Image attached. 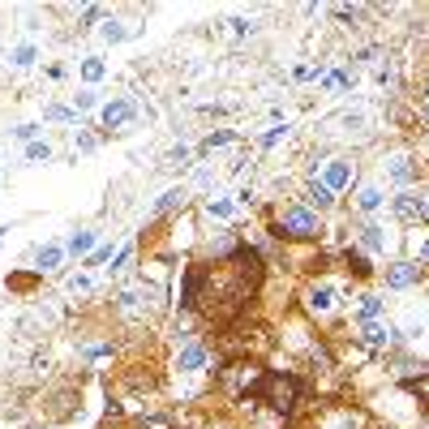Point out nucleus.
Returning a JSON list of instances; mask_svg holds the SVG:
<instances>
[{"label":"nucleus","mask_w":429,"mask_h":429,"mask_svg":"<svg viewBox=\"0 0 429 429\" xmlns=\"http://www.w3.org/2000/svg\"><path fill=\"white\" fill-rule=\"evenodd\" d=\"M309 202H313L317 210H327V206L335 202V193H331L327 185H322V180H313V185H309Z\"/></svg>","instance_id":"obj_10"},{"label":"nucleus","mask_w":429,"mask_h":429,"mask_svg":"<svg viewBox=\"0 0 429 429\" xmlns=\"http://www.w3.org/2000/svg\"><path fill=\"white\" fill-rule=\"evenodd\" d=\"M322 185H327L331 193H340V189H348V185H352V168H348L344 159H335V163H327V172H322Z\"/></svg>","instance_id":"obj_5"},{"label":"nucleus","mask_w":429,"mask_h":429,"mask_svg":"<svg viewBox=\"0 0 429 429\" xmlns=\"http://www.w3.org/2000/svg\"><path fill=\"white\" fill-rule=\"evenodd\" d=\"M31 60H35V52H31V48H18V52H13V65H31Z\"/></svg>","instance_id":"obj_28"},{"label":"nucleus","mask_w":429,"mask_h":429,"mask_svg":"<svg viewBox=\"0 0 429 429\" xmlns=\"http://www.w3.org/2000/svg\"><path fill=\"white\" fill-rule=\"evenodd\" d=\"M142 429H172V420L168 416H151V420H142Z\"/></svg>","instance_id":"obj_26"},{"label":"nucleus","mask_w":429,"mask_h":429,"mask_svg":"<svg viewBox=\"0 0 429 429\" xmlns=\"http://www.w3.org/2000/svg\"><path fill=\"white\" fill-rule=\"evenodd\" d=\"M361 241H365V249H382V245H386V237H382V228H374V224L365 228V237H361Z\"/></svg>","instance_id":"obj_16"},{"label":"nucleus","mask_w":429,"mask_h":429,"mask_svg":"<svg viewBox=\"0 0 429 429\" xmlns=\"http://www.w3.org/2000/svg\"><path fill=\"white\" fill-rule=\"evenodd\" d=\"M180 197H185V193H180V189H172V193H163V197H159V210H172V206H176V202H180Z\"/></svg>","instance_id":"obj_23"},{"label":"nucleus","mask_w":429,"mask_h":429,"mask_svg":"<svg viewBox=\"0 0 429 429\" xmlns=\"http://www.w3.org/2000/svg\"><path fill=\"white\" fill-rule=\"evenodd\" d=\"M420 107H425V112H429V86H425V94H420Z\"/></svg>","instance_id":"obj_29"},{"label":"nucleus","mask_w":429,"mask_h":429,"mask_svg":"<svg viewBox=\"0 0 429 429\" xmlns=\"http://www.w3.org/2000/svg\"><path fill=\"white\" fill-rule=\"evenodd\" d=\"M348 266H352V275H369V262L361 254H348Z\"/></svg>","instance_id":"obj_19"},{"label":"nucleus","mask_w":429,"mask_h":429,"mask_svg":"<svg viewBox=\"0 0 429 429\" xmlns=\"http://www.w3.org/2000/svg\"><path fill=\"white\" fill-rule=\"evenodd\" d=\"M317 232H322V228H317V219H313L305 206L283 210L279 224H275V237H288V241H309V237H317Z\"/></svg>","instance_id":"obj_4"},{"label":"nucleus","mask_w":429,"mask_h":429,"mask_svg":"<svg viewBox=\"0 0 429 429\" xmlns=\"http://www.w3.org/2000/svg\"><path fill=\"white\" fill-rule=\"evenodd\" d=\"M357 206H361V210H378V206H382V193H378V189H361Z\"/></svg>","instance_id":"obj_14"},{"label":"nucleus","mask_w":429,"mask_h":429,"mask_svg":"<svg viewBox=\"0 0 429 429\" xmlns=\"http://www.w3.org/2000/svg\"><path fill=\"white\" fill-rule=\"evenodd\" d=\"M331 300H335V292H331L327 283L309 292V309H313V313H327V309H331Z\"/></svg>","instance_id":"obj_9"},{"label":"nucleus","mask_w":429,"mask_h":429,"mask_svg":"<svg viewBox=\"0 0 429 429\" xmlns=\"http://www.w3.org/2000/svg\"><path fill=\"white\" fill-rule=\"evenodd\" d=\"M391 335H395L391 327H369V331H365V344H374V348H386V344H391Z\"/></svg>","instance_id":"obj_13"},{"label":"nucleus","mask_w":429,"mask_h":429,"mask_svg":"<svg viewBox=\"0 0 429 429\" xmlns=\"http://www.w3.org/2000/svg\"><path fill=\"white\" fill-rule=\"evenodd\" d=\"M129 116H134V103H125V99H116V103H107V107H103V125H107V129L125 125Z\"/></svg>","instance_id":"obj_7"},{"label":"nucleus","mask_w":429,"mask_h":429,"mask_svg":"<svg viewBox=\"0 0 429 429\" xmlns=\"http://www.w3.org/2000/svg\"><path fill=\"white\" fill-rule=\"evenodd\" d=\"M425 219H429V214H425Z\"/></svg>","instance_id":"obj_30"},{"label":"nucleus","mask_w":429,"mask_h":429,"mask_svg":"<svg viewBox=\"0 0 429 429\" xmlns=\"http://www.w3.org/2000/svg\"><path fill=\"white\" fill-rule=\"evenodd\" d=\"M224 142H232V134H228V129H224V134H210L202 146H206V151H214V146H224Z\"/></svg>","instance_id":"obj_21"},{"label":"nucleus","mask_w":429,"mask_h":429,"mask_svg":"<svg viewBox=\"0 0 429 429\" xmlns=\"http://www.w3.org/2000/svg\"><path fill=\"white\" fill-rule=\"evenodd\" d=\"M202 365H206V348H202V344H189V348L180 352V369L193 374V369H202Z\"/></svg>","instance_id":"obj_8"},{"label":"nucleus","mask_w":429,"mask_h":429,"mask_svg":"<svg viewBox=\"0 0 429 429\" xmlns=\"http://www.w3.org/2000/svg\"><path fill=\"white\" fill-rule=\"evenodd\" d=\"M26 155H31V159H48V155H52V146H48V142H31V146H26Z\"/></svg>","instance_id":"obj_18"},{"label":"nucleus","mask_w":429,"mask_h":429,"mask_svg":"<svg viewBox=\"0 0 429 429\" xmlns=\"http://www.w3.org/2000/svg\"><path fill=\"white\" fill-rule=\"evenodd\" d=\"M408 391H416L420 399H429V378H408Z\"/></svg>","instance_id":"obj_20"},{"label":"nucleus","mask_w":429,"mask_h":429,"mask_svg":"<svg viewBox=\"0 0 429 429\" xmlns=\"http://www.w3.org/2000/svg\"><path fill=\"white\" fill-rule=\"evenodd\" d=\"M56 262H60V249H56V245H48V249L39 254V266H43V271H52Z\"/></svg>","instance_id":"obj_17"},{"label":"nucleus","mask_w":429,"mask_h":429,"mask_svg":"<svg viewBox=\"0 0 429 429\" xmlns=\"http://www.w3.org/2000/svg\"><path fill=\"white\" fill-rule=\"evenodd\" d=\"M193 275H197L193 309H202V317L214 322V327H228V322L241 317L245 305L258 296L262 258L241 245V249H232L228 258H219L214 266H193Z\"/></svg>","instance_id":"obj_1"},{"label":"nucleus","mask_w":429,"mask_h":429,"mask_svg":"<svg viewBox=\"0 0 429 429\" xmlns=\"http://www.w3.org/2000/svg\"><path fill=\"white\" fill-rule=\"evenodd\" d=\"M82 73H86V82H99V77H103V65H99V60H86Z\"/></svg>","instance_id":"obj_22"},{"label":"nucleus","mask_w":429,"mask_h":429,"mask_svg":"<svg viewBox=\"0 0 429 429\" xmlns=\"http://www.w3.org/2000/svg\"><path fill=\"white\" fill-rule=\"evenodd\" d=\"M94 249V232H73L69 237V254H90Z\"/></svg>","instance_id":"obj_11"},{"label":"nucleus","mask_w":429,"mask_h":429,"mask_svg":"<svg viewBox=\"0 0 429 429\" xmlns=\"http://www.w3.org/2000/svg\"><path fill=\"white\" fill-rule=\"evenodd\" d=\"M262 365L258 361H232L224 374H219V382L237 395V399H245V395H258V386H262Z\"/></svg>","instance_id":"obj_3"},{"label":"nucleus","mask_w":429,"mask_h":429,"mask_svg":"<svg viewBox=\"0 0 429 429\" xmlns=\"http://www.w3.org/2000/svg\"><path fill=\"white\" fill-rule=\"evenodd\" d=\"M416 279H420V266H416V262H399V266L386 271V283H391V288H412Z\"/></svg>","instance_id":"obj_6"},{"label":"nucleus","mask_w":429,"mask_h":429,"mask_svg":"<svg viewBox=\"0 0 429 429\" xmlns=\"http://www.w3.org/2000/svg\"><path fill=\"white\" fill-rule=\"evenodd\" d=\"M378 309H382V300H378V296H365V305H361V313H365V317H378Z\"/></svg>","instance_id":"obj_24"},{"label":"nucleus","mask_w":429,"mask_h":429,"mask_svg":"<svg viewBox=\"0 0 429 429\" xmlns=\"http://www.w3.org/2000/svg\"><path fill=\"white\" fill-rule=\"evenodd\" d=\"M103 39H112V43H116V39H125V31H121L116 22H107V26H103Z\"/></svg>","instance_id":"obj_27"},{"label":"nucleus","mask_w":429,"mask_h":429,"mask_svg":"<svg viewBox=\"0 0 429 429\" xmlns=\"http://www.w3.org/2000/svg\"><path fill=\"white\" fill-rule=\"evenodd\" d=\"M395 210L403 214V219H425V214H429V210H425V206H416L412 197H399V202H395Z\"/></svg>","instance_id":"obj_12"},{"label":"nucleus","mask_w":429,"mask_h":429,"mask_svg":"<svg viewBox=\"0 0 429 429\" xmlns=\"http://www.w3.org/2000/svg\"><path fill=\"white\" fill-rule=\"evenodd\" d=\"M210 214H214V219H224V214H232V202H210Z\"/></svg>","instance_id":"obj_25"},{"label":"nucleus","mask_w":429,"mask_h":429,"mask_svg":"<svg viewBox=\"0 0 429 429\" xmlns=\"http://www.w3.org/2000/svg\"><path fill=\"white\" fill-rule=\"evenodd\" d=\"M296 395H300V382H296L292 374H266L262 386H258V399H262L266 408L283 412V416L296 408Z\"/></svg>","instance_id":"obj_2"},{"label":"nucleus","mask_w":429,"mask_h":429,"mask_svg":"<svg viewBox=\"0 0 429 429\" xmlns=\"http://www.w3.org/2000/svg\"><path fill=\"white\" fill-rule=\"evenodd\" d=\"M391 176H395V180H412V159H403V155H399V159L391 163Z\"/></svg>","instance_id":"obj_15"}]
</instances>
